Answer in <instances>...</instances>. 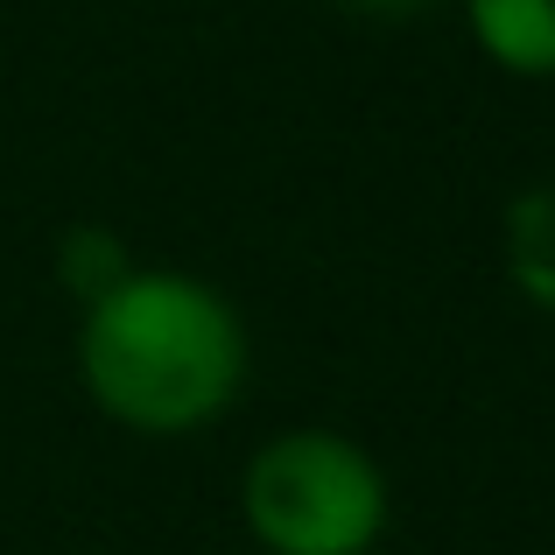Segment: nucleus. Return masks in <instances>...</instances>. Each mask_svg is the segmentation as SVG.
Here are the masks:
<instances>
[{
  "mask_svg": "<svg viewBox=\"0 0 555 555\" xmlns=\"http://www.w3.org/2000/svg\"><path fill=\"white\" fill-rule=\"evenodd\" d=\"M78 366L92 401L127 429L177 436L211 422L246 379V331L225 296L190 274L134 268L106 302L85 310Z\"/></svg>",
  "mask_w": 555,
  "mask_h": 555,
  "instance_id": "nucleus-1",
  "label": "nucleus"
},
{
  "mask_svg": "<svg viewBox=\"0 0 555 555\" xmlns=\"http://www.w3.org/2000/svg\"><path fill=\"white\" fill-rule=\"evenodd\" d=\"M240 506L274 555H366L387 528V478L352 436L288 429L246 464Z\"/></svg>",
  "mask_w": 555,
  "mask_h": 555,
  "instance_id": "nucleus-2",
  "label": "nucleus"
},
{
  "mask_svg": "<svg viewBox=\"0 0 555 555\" xmlns=\"http://www.w3.org/2000/svg\"><path fill=\"white\" fill-rule=\"evenodd\" d=\"M478 50L520 78H555V0H464Z\"/></svg>",
  "mask_w": 555,
  "mask_h": 555,
  "instance_id": "nucleus-3",
  "label": "nucleus"
},
{
  "mask_svg": "<svg viewBox=\"0 0 555 555\" xmlns=\"http://www.w3.org/2000/svg\"><path fill=\"white\" fill-rule=\"evenodd\" d=\"M506 268H514L520 296L555 310V177L534 183L528 197L506 211Z\"/></svg>",
  "mask_w": 555,
  "mask_h": 555,
  "instance_id": "nucleus-4",
  "label": "nucleus"
},
{
  "mask_svg": "<svg viewBox=\"0 0 555 555\" xmlns=\"http://www.w3.org/2000/svg\"><path fill=\"white\" fill-rule=\"evenodd\" d=\"M56 274H64V288L92 310V302H106L113 288L134 274V254H127V240L106 232V225H70L64 246H56Z\"/></svg>",
  "mask_w": 555,
  "mask_h": 555,
  "instance_id": "nucleus-5",
  "label": "nucleus"
},
{
  "mask_svg": "<svg viewBox=\"0 0 555 555\" xmlns=\"http://www.w3.org/2000/svg\"><path fill=\"white\" fill-rule=\"evenodd\" d=\"M345 8H359V14H415V8H429V0H345Z\"/></svg>",
  "mask_w": 555,
  "mask_h": 555,
  "instance_id": "nucleus-6",
  "label": "nucleus"
}]
</instances>
